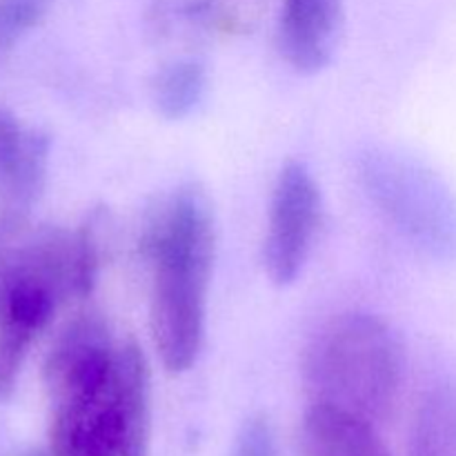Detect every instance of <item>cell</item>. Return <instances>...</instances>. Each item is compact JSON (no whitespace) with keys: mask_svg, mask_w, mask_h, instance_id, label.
<instances>
[{"mask_svg":"<svg viewBox=\"0 0 456 456\" xmlns=\"http://www.w3.org/2000/svg\"><path fill=\"white\" fill-rule=\"evenodd\" d=\"M208 92V71L199 61L183 58L165 65L151 83L156 111L167 120H183L194 114Z\"/></svg>","mask_w":456,"mask_h":456,"instance_id":"11","label":"cell"},{"mask_svg":"<svg viewBox=\"0 0 456 456\" xmlns=\"http://www.w3.org/2000/svg\"><path fill=\"white\" fill-rule=\"evenodd\" d=\"M301 448L305 456H392L374 423L323 405L303 419Z\"/></svg>","mask_w":456,"mask_h":456,"instance_id":"9","label":"cell"},{"mask_svg":"<svg viewBox=\"0 0 456 456\" xmlns=\"http://www.w3.org/2000/svg\"><path fill=\"white\" fill-rule=\"evenodd\" d=\"M52 0H0V62L47 16Z\"/></svg>","mask_w":456,"mask_h":456,"instance_id":"13","label":"cell"},{"mask_svg":"<svg viewBox=\"0 0 456 456\" xmlns=\"http://www.w3.org/2000/svg\"><path fill=\"white\" fill-rule=\"evenodd\" d=\"M321 223V190L305 163L292 160L281 169L267 218L263 258L272 283L298 279L314 245Z\"/></svg>","mask_w":456,"mask_h":456,"instance_id":"6","label":"cell"},{"mask_svg":"<svg viewBox=\"0 0 456 456\" xmlns=\"http://www.w3.org/2000/svg\"><path fill=\"white\" fill-rule=\"evenodd\" d=\"M232 456H279L274 430L265 417H252L243 423Z\"/></svg>","mask_w":456,"mask_h":456,"instance_id":"14","label":"cell"},{"mask_svg":"<svg viewBox=\"0 0 456 456\" xmlns=\"http://www.w3.org/2000/svg\"><path fill=\"white\" fill-rule=\"evenodd\" d=\"M56 310L58 307L47 298L27 297L9 303L0 312V401L12 396L27 352Z\"/></svg>","mask_w":456,"mask_h":456,"instance_id":"10","label":"cell"},{"mask_svg":"<svg viewBox=\"0 0 456 456\" xmlns=\"http://www.w3.org/2000/svg\"><path fill=\"white\" fill-rule=\"evenodd\" d=\"M214 245L212 208L196 185L174 191L142 236V252L154 270L151 338L172 374L187 372L203 350Z\"/></svg>","mask_w":456,"mask_h":456,"instance_id":"2","label":"cell"},{"mask_svg":"<svg viewBox=\"0 0 456 456\" xmlns=\"http://www.w3.org/2000/svg\"><path fill=\"white\" fill-rule=\"evenodd\" d=\"M53 456H147L150 365L136 341H118L96 312L76 316L49 350Z\"/></svg>","mask_w":456,"mask_h":456,"instance_id":"1","label":"cell"},{"mask_svg":"<svg viewBox=\"0 0 456 456\" xmlns=\"http://www.w3.org/2000/svg\"><path fill=\"white\" fill-rule=\"evenodd\" d=\"M343 0H283L279 49L298 74L325 69L337 49Z\"/></svg>","mask_w":456,"mask_h":456,"instance_id":"8","label":"cell"},{"mask_svg":"<svg viewBox=\"0 0 456 456\" xmlns=\"http://www.w3.org/2000/svg\"><path fill=\"white\" fill-rule=\"evenodd\" d=\"M47 167L49 138L0 105V203L4 212L22 214L38 200Z\"/></svg>","mask_w":456,"mask_h":456,"instance_id":"7","label":"cell"},{"mask_svg":"<svg viewBox=\"0 0 456 456\" xmlns=\"http://www.w3.org/2000/svg\"><path fill=\"white\" fill-rule=\"evenodd\" d=\"M13 456H49V454L40 452V450H27V452H18V454H13Z\"/></svg>","mask_w":456,"mask_h":456,"instance_id":"15","label":"cell"},{"mask_svg":"<svg viewBox=\"0 0 456 456\" xmlns=\"http://www.w3.org/2000/svg\"><path fill=\"white\" fill-rule=\"evenodd\" d=\"M98 248L92 230L31 227L22 214L0 216V303L18 289H45L61 303L92 292Z\"/></svg>","mask_w":456,"mask_h":456,"instance_id":"5","label":"cell"},{"mask_svg":"<svg viewBox=\"0 0 456 456\" xmlns=\"http://www.w3.org/2000/svg\"><path fill=\"white\" fill-rule=\"evenodd\" d=\"M359 181L383 218L436 261L456 263V194L417 156L374 145L361 151Z\"/></svg>","mask_w":456,"mask_h":456,"instance_id":"4","label":"cell"},{"mask_svg":"<svg viewBox=\"0 0 456 456\" xmlns=\"http://www.w3.org/2000/svg\"><path fill=\"white\" fill-rule=\"evenodd\" d=\"M403 381V347L374 314L347 312L314 334L303 356V386L312 405L374 423L387 417Z\"/></svg>","mask_w":456,"mask_h":456,"instance_id":"3","label":"cell"},{"mask_svg":"<svg viewBox=\"0 0 456 456\" xmlns=\"http://www.w3.org/2000/svg\"><path fill=\"white\" fill-rule=\"evenodd\" d=\"M412 456H456L454 386H439L423 396L414 419Z\"/></svg>","mask_w":456,"mask_h":456,"instance_id":"12","label":"cell"}]
</instances>
